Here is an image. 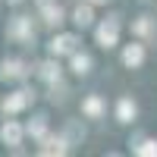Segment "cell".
Instances as JSON below:
<instances>
[{"instance_id": "obj_1", "label": "cell", "mask_w": 157, "mask_h": 157, "mask_svg": "<svg viewBox=\"0 0 157 157\" xmlns=\"http://www.w3.org/2000/svg\"><path fill=\"white\" fill-rule=\"evenodd\" d=\"M126 60H129V63H138V60H141V50H138V47H129V50H126Z\"/></svg>"}]
</instances>
